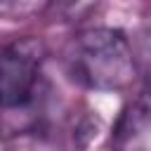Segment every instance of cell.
Masks as SVG:
<instances>
[{"instance_id": "2", "label": "cell", "mask_w": 151, "mask_h": 151, "mask_svg": "<svg viewBox=\"0 0 151 151\" xmlns=\"http://www.w3.org/2000/svg\"><path fill=\"white\" fill-rule=\"evenodd\" d=\"M40 38H19L0 50V111H24L33 104L45 61Z\"/></svg>"}, {"instance_id": "3", "label": "cell", "mask_w": 151, "mask_h": 151, "mask_svg": "<svg viewBox=\"0 0 151 151\" xmlns=\"http://www.w3.org/2000/svg\"><path fill=\"white\" fill-rule=\"evenodd\" d=\"M24 151H28V149H24Z\"/></svg>"}, {"instance_id": "1", "label": "cell", "mask_w": 151, "mask_h": 151, "mask_svg": "<svg viewBox=\"0 0 151 151\" xmlns=\"http://www.w3.org/2000/svg\"><path fill=\"white\" fill-rule=\"evenodd\" d=\"M66 66L80 85L99 92H120L137 76L130 38L111 26H92L73 35L66 47Z\"/></svg>"}]
</instances>
